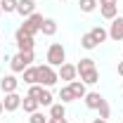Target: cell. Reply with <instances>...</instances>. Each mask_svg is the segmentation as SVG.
<instances>
[{"label": "cell", "mask_w": 123, "mask_h": 123, "mask_svg": "<svg viewBox=\"0 0 123 123\" xmlns=\"http://www.w3.org/2000/svg\"><path fill=\"white\" fill-rule=\"evenodd\" d=\"M31 62H33V52H17L10 59V69H12V74H24L31 66Z\"/></svg>", "instance_id": "1"}, {"label": "cell", "mask_w": 123, "mask_h": 123, "mask_svg": "<svg viewBox=\"0 0 123 123\" xmlns=\"http://www.w3.org/2000/svg\"><path fill=\"white\" fill-rule=\"evenodd\" d=\"M57 80H59V76H57L55 66H50V64H40L38 66V83L43 88H52Z\"/></svg>", "instance_id": "2"}, {"label": "cell", "mask_w": 123, "mask_h": 123, "mask_svg": "<svg viewBox=\"0 0 123 123\" xmlns=\"http://www.w3.org/2000/svg\"><path fill=\"white\" fill-rule=\"evenodd\" d=\"M47 64L50 66H62L64 62H66V50H64V45L62 43H52V45L47 47Z\"/></svg>", "instance_id": "3"}, {"label": "cell", "mask_w": 123, "mask_h": 123, "mask_svg": "<svg viewBox=\"0 0 123 123\" xmlns=\"http://www.w3.org/2000/svg\"><path fill=\"white\" fill-rule=\"evenodd\" d=\"M40 26H43V14L33 12L31 17L24 19V24H21L19 29L24 31V33H29V36H36V33H40Z\"/></svg>", "instance_id": "4"}, {"label": "cell", "mask_w": 123, "mask_h": 123, "mask_svg": "<svg viewBox=\"0 0 123 123\" xmlns=\"http://www.w3.org/2000/svg\"><path fill=\"white\" fill-rule=\"evenodd\" d=\"M14 40H17V47H19V52H33V36H29V33H24L21 29H17L14 33Z\"/></svg>", "instance_id": "5"}, {"label": "cell", "mask_w": 123, "mask_h": 123, "mask_svg": "<svg viewBox=\"0 0 123 123\" xmlns=\"http://www.w3.org/2000/svg\"><path fill=\"white\" fill-rule=\"evenodd\" d=\"M57 76H59V80H66V83H71V80H76V76H78V69L74 66V64H62L59 66V71H57Z\"/></svg>", "instance_id": "6"}, {"label": "cell", "mask_w": 123, "mask_h": 123, "mask_svg": "<svg viewBox=\"0 0 123 123\" xmlns=\"http://www.w3.org/2000/svg\"><path fill=\"white\" fill-rule=\"evenodd\" d=\"M109 38L111 40H123V17H116L111 19V29H109Z\"/></svg>", "instance_id": "7"}, {"label": "cell", "mask_w": 123, "mask_h": 123, "mask_svg": "<svg viewBox=\"0 0 123 123\" xmlns=\"http://www.w3.org/2000/svg\"><path fill=\"white\" fill-rule=\"evenodd\" d=\"M17 85H19V80H17V76L14 74H7V76H2L0 78V90L5 92H17Z\"/></svg>", "instance_id": "8"}, {"label": "cell", "mask_w": 123, "mask_h": 123, "mask_svg": "<svg viewBox=\"0 0 123 123\" xmlns=\"http://www.w3.org/2000/svg\"><path fill=\"white\" fill-rule=\"evenodd\" d=\"M2 107H5V111H17V109L21 107V97L17 92H7L5 99H2Z\"/></svg>", "instance_id": "9"}, {"label": "cell", "mask_w": 123, "mask_h": 123, "mask_svg": "<svg viewBox=\"0 0 123 123\" xmlns=\"http://www.w3.org/2000/svg\"><path fill=\"white\" fill-rule=\"evenodd\" d=\"M33 12H36V2H33V0H19V2H17V14H21L24 19L31 17Z\"/></svg>", "instance_id": "10"}, {"label": "cell", "mask_w": 123, "mask_h": 123, "mask_svg": "<svg viewBox=\"0 0 123 123\" xmlns=\"http://www.w3.org/2000/svg\"><path fill=\"white\" fill-rule=\"evenodd\" d=\"M83 99H85V107H88V109H99L104 102H107V99H104L99 92H88Z\"/></svg>", "instance_id": "11"}, {"label": "cell", "mask_w": 123, "mask_h": 123, "mask_svg": "<svg viewBox=\"0 0 123 123\" xmlns=\"http://www.w3.org/2000/svg\"><path fill=\"white\" fill-rule=\"evenodd\" d=\"M99 14L104 17V19H116L118 17V5L116 2H107V5H99Z\"/></svg>", "instance_id": "12"}, {"label": "cell", "mask_w": 123, "mask_h": 123, "mask_svg": "<svg viewBox=\"0 0 123 123\" xmlns=\"http://www.w3.org/2000/svg\"><path fill=\"white\" fill-rule=\"evenodd\" d=\"M69 88H71V92H74V99H83V97L88 95L85 83H83V80H71V83H69Z\"/></svg>", "instance_id": "13"}, {"label": "cell", "mask_w": 123, "mask_h": 123, "mask_svg": "<svg viewBox=\"0 0 123 123\" xmlns=\"http://www.w3.org/2000/svg\"><path fill=\"white\" fill-rule=\"evenodd\" d=\"M21 107H24V111L26 114H33V111H38V99L36 97H31V95H26V97H21Z\"/></svg>", "instance_id": "14"}, {"label": "cell", "mask_w": 123, "mask_h": 123, "mask_svg": "<svg viewBox=\"0 0 123 123\" xmlns=\"http://www.w3.org/2000/svg\"><path fill=\"white\" fill-rule=\"evenodd\" d=\"M50 118H52V121L66 118V109H64V104H52V107H50Z\"/></svg>", "instance_id": "15"}, {"label": "cell", "mask_w": 123, "mask_h": 123, "mask_svg": "<svg viewBox=\"0 0 123 123\" xmlns=\"http://www.w3.org/2000/svg\"><path fill=\"white\" fill-rule=\"evenodd\" d=\"M40 33H43V36H55V33H57V21H55V19H43Z\"/></svg>", "instance_id": "16"}, {"label": "cell", "mask_w": 123, "mask_h": 123, "mask_svg": "<svg viewBox=\"0 0 123 123\" xmlns=\"http://www.w3.org/2000/svg\"><path fill=\"white\" fill-rule=\"evenodd\" d=\"M24 83L26 85H36L38 83V66H29L24 71Z\"/></svg>", "instance_id": "17"}, {"label": "cell", "mask_w": 123, "mask_h": 123, "mask_svg": "<svg viewBox=\"0 0 123 123\" xmlns=\"http://www.w3.org/2000/svg\"><path fill=\"white\" fill-rule=\"evenodd\" d=\"M80 80H83L85 85H95V83L99 80V71H97V69H90V71L80 74Z\"/></svg>", "instance_id": "18"}, {"label": "cell", "mask_w": 123, "mask_h": 123, "mask_svg": "<svg viewBox=\"0 0 123 123\" xmlns=\"http://www.w3.org/2000/svg\"><path fill=\"white\" fill-rule=\"evenodd\" d=\"M90 36L97 40V45H99V43H104V40L109 38V31H107V29H102V26H95V29L90 31Z\"/></svg>", "instance_id": "19"}, {"label": "cell", "mask_w": 123, "mask_h": 123, "mask_svg": "<svg viewBox=\"0 0 123 123\" xmlns=\"http://www.w3.org/2000/svg\"><path fill=\"white\" fill-rule=\"evenodd\" d=\"M38 104H40V107H52V104H55V102H52V92L47 90V88L40 90V95H38Z\"/></svg>", "instance_id": "20"}, {"label": "cell", "mask_w": 123, "mask_h": 123, "mask_svg": "<svg viewBox=\"0 0 123 123\" xmlns=\"http://www.w3.org/2000/svg\"><path fill=\"white\" fill-rule=\"evenodd\" d=\"M78 7H80V12L90 14V12L97 10V0H78Z\"/></svg>", "instance_id": "21"}, {"label": "cell", "mask_w": 123, "mask_h": 123, "mask_svg": "<svg viewBox=\"0 0 123 123\" xmlns=\"http://www.w3.org/2000/svg\"><path fill=\"white\" fill-rule=\"evenodd\" d=\"M78 74H85V71H90V69H95V59H90V57H85V59H80L76 64Z\"/></svg>", "instance_id": "22"}, {"label": "cell", "mask_w": 123, "mask_h": 123, "mask_svg": "<svg viewBox=\"0 0 123 123\" xmlns=\"http://www.w3.org/2000/svg\"><path fill=\"white\" fill-rule=\"evenodd\" d=\"M80 45L85 47V50H95V47H97V40L92 38L90 33H83V36H80Z\"/></svg>", "instance_id": "23"}, {"label": "cell", "mask_w": 123, "mask_h": 123, "mask_svg": "<svg viewBox=\"0 0 123 123\" xmlns=\"http://www.w3.org/2000/svg\"><path fill=\"white\" fill-rule=\"evenodd\" d=\"M17 2L19 0H0V7L5 14H12V12H17Z\"/></svg>", "instance_id": "24"}, {"label": "cell", "mask_w": 123, "mask_h": 123, "mask_svg": "<svg viewBox=\"0 0 123 123\" xmlns=\"http://www.w3.org/2000/svg\"><path fill=\"white\" fill-rule=\"evenodd\" d=\"M59 99H62V104H66V102H74V92H71V88H69V85L59 90Z\"/></svg>", "instance_id": "25"}, {"label": "cell", "mask_w": 123, "mask_h": 123, "mask_svg": "<svg viewBox=\"0 0 123 123\" xmlns=\"http://www.w3.org/2000/svg\"><path fill=\"white\" fill-rule=\"evenodd\" d=\"M47 121H50V116L40 114V111H33V114H31V118H29V123H47Z\"/></svg>", "instance_id": "26"}, {"label": "cell", "mask_w": 123, "mask_h": 123, "mask_svg": "<svg viewBox=\"0 0 123 123\" xmlns=\"http://www.w3.org/2000/svg\"><path fill=\"white\" fill-rule=\"evenodd\" d=\"M109 114H111V109H109V104L104 102V104L99 107V118H104V121H107V118H109Z\"/></svg>", "instance_id": "27"}, {"label": "cell", "mask_w": 123, "mask_h": 123, "mask_svg": "<svg viewBox=\"0 0 123 123\" xmlns=\"http://www.w3.org/2000/svg\"><path fill=\"white\" fill-rule=\"evenodd\" d=\"M118 74H121V76H123V59L118 62Z\"/></svg>", "instance_id": "28"}, {"label": "cell", "mask_w": 123, "mask_h": 123, "mask_svg": "<svg viewBox=\"0 0 123 123\" xmlns=\"http://www.w3.org/2000/svg\"><path fill=\"white\" fill-rule=\"evenodd\" d=\"M92 123H109V121H104V118H95Z\"/></svg>", "instance_id": "29"}, {"label": "cell", "mask_w": 123, "mask_h": 123, "mask_svg": "<svg viewBox=\"0 0 123 123\" xmlns=\"http://www.w3.org/2000/svg\"><path fill=\"white\" fill-rule=\"evenodd\" d=\"M107 2H116V0H99V5H107Z\"/></svg>", "instance_id": "30"}, {"label": "cell", "mask_w": 123, "mask_h": 123, "mask_svg": "<svg viewBox=\"0 0 123 123\" xmlns=\"http://www.w3.org/2000/svg\"><path fill=\"white\" fill-rule=\"evenodd\" d=\"M2 111H5V107H2V99H0V116H2Z\"/></svg>", "instance_id": "31"}, {"label": "cell", "mask_w": 123, "mask_h": 123, "mask_svg": "<svg viewBox=\"0 0 123 123\" xmlns=\"http://www.w3.org/2000/svg\"><path fill=\"white\" fill-rule=\"evenodd\" d=\"M47 123H59V121H52V118H50V121H47Z\"/></svg>", "instance_id": "32"}, {"label": "cell", "mask_w": 123, "mask_h": 123, "mask_svg": "<svg viewBox=\"0 0 123 123\" xmlns=\"http://www.w3.org/2000/svg\"><path fill=\"white\" fill-rule=\"evenodd\" d=\"M0 14H2V7H0Z\"/></svg>", "instance_id": "33"}, {"label": "cell", "mask_w": 123, "mask_h": 123, "mask_svg": "<svg viewBox=\"0 0 123 123\" xmlns=\"http://www.w3.org/2000/svg\"><path fill=\"white\" fill-rule=\"evenodd\" d=\"M121 88H123V80H121Z\"/></svg>", "instance_id": "34"}, {"label": "cell", "mask_w": 123, "mask_h": 123, "mask_svg": "<svg viewBox=\"0 0 123 123\" xmlns=\"http://www.w3.org/2000/svg\"><path fill=\"white\" fill-rule=\"evenodd\" d=\"M0 40H2V36H0Z\"/></svg>", "instance_id": "35"}, {"label": "cell", "mask_w": 123, "mask_h": 123, "mask_svg": "<svg viewBox=\"0 0 123 123\" xmlns=\"http://www.w3.org/2000/svg\"><path fill=\"white\" fill-rule=\"evenodd\" d=\"M59 2H64V0H59Z\"/></svg>", "instance_id": "36"}]
</instances>
